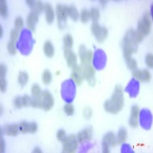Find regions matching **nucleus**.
I'll return each instance as SVG.
<instances>
[{"mask_svg": "<svg viewBox=\"0 0 153 153\" xmlns=\"http://www.w3.org/2000/svg\"><path fill=\"white\" fill-rule=\"evenodd\" d=\"M31 92L32 97H33L34 98H37L38 97H39V96L41 95L42 91V90H41L40 86L38 85V84H34V85L31 87Z\"/></svg>", "mask_w": 153, "mask_h": 153, "instance_id": "nucleus-31", "label": "nucleus"}, {"mask_svg": "<svg viewBox=\"0 0 153 153\" xmlns=\"http://www.w3.org/2000/svg\"><path fill=\"white\" fill-rule=\"evenodd\" d=\"M73 44L74 39L72 35L68 34L64 37V45H65V49H71L73 47Z\"/></svg>", "mask_w": 153, "mask_h": 153, "instance_id": "nucleus-27", "label": "nucleus"}, {"mask_svg": "<svg viewBox=\"0 0 153 153\" xmlns=\"http://www.w3.org/2000/svg\"><path fill=\"white\" fill-rule=\"evenodd\" d=\"M78 52L82 66L85 67L91 65V61L94 58V54H93L92 51H87L85 46L80 45L79 48Z\"/></svg>", "mask_w": 153, "mask_h": 153, "instance_id": "nucleus-7", "label": "nucleus"}, {"mask_svg": "<svg viewBox=\"0 0 153 153\" xmlns=\"http://www.w3.org/2000/svg\"><path fill=\"white\" fill-rule=\"evenodd\" d=\"M127 137H128V133H127L126 129H124V128L120 129L117 137V144H123V143H125L126 141Z\"/></svg>", "mask_w": 153, "mask_h": 153, "instance_id": "nucleus-24", "label": "nucleus"}, {"mask_svg": "<svg viewBox=\"0 0 153 153\" xmlns=\"http://www.w3.org/2000/svg\"><path fill=\"white\" fill-rule=\"evenodd\" d=\"M146 64L149 68H153V55L152 54H148L146 56Z\"/></svg>", "mask_w": 153, "mask_h": 153, "instance_id": "nucleus-40", "label": "nucleus"}, {"mask_svg": "<svg viewBox=\"0 0 153 153\" xmlns=\"http://www.w3.org/2000/svg\"><path fill=\"white\" fill-rule=\"evenodd\" d=\"M45 12L46 22L48 24L53 23L54 20V12L52 5L49 3L45 4Z\"/></svg>", "mask_w": 153, "mask_h": 153, "instance_id": "nucleus-21", "label": "nucleus"}, {"mask_svg": "<svg viewBox=\"0 0 153 153\" xmlns=\"http://www.w3.org/2000/svg\"><path fill=\"white\" fill-rule=\"evenodd\" d=\"M51 80H52V74H51L50 71L45 70L42 74V81H43L44 84L48 85L51 82Z\"/></svg>", "mask_w": 153, "mask_h": 153, "instance_id": "nucleus-28", "label": "nucleus"}, {"mask_svg": "<svg viewBox=\"0 0 153 153\" xmlns=\"http://www.w3.org/2000/svg\"><path fill=\"white\" fill-rule=\"evenodd\" d=\"M0 13L2 18L5 19L8 16V8L7 3L5 0H1L0 2Z\"/></svg>", "mask_w": 153, "mask_h": 153, "instance_id": "nucleus-29", "label": "nucleus"}, {"mask_svg": "<svg viewBox=\"0 0 153 153\" xmlns=\"http://www.w3.org/2000/svg\"><path fill=\"white\" fill-rule=\"evenodd\" d=\"M64 111L68 116H72L74 113V107L71 103H68L64 106Z\"/></svg>", "mask_w": 153, "mask_h": 153, "instance_id": "nucleus-33", "label": "nucleus"}, {"mask_svg": "<svg viewBox=\"0 0 153 153\" xmlns=\"http://www.w3.org/2000/svg\"><path fill=\"white\" fill-rule=\"evenodd\" d=\"M3 35V30H2V27L0 26V37H2Z\"/></svg>", "mask_w": 153, "mask_h": 153, "instance_id": "nucleus-47", "label": "nucleus"}, {"mask_svg": "<svg viewBox=\"0 0 153 153\" xmlns=\"http://www.w3.org/2000/svg\"><path fill=\"white\" fill-rule=\"evenodd\" d=\"M56 136H57V139L58 141L63 143V141H64L67 137L66 132H65L64 129H60V130L57 131Z\"/></svg>", "mask_w": 153, "mask_h": 153, "instance_id": "nucleus-36", "label": "nucleus"}, {"mask_svg": "<svg viewBox=\"0 0 153 153\" xmlns=\"http://www.w3.org/2000/svg\"><path fill=\"white\" fill-rule=\"evenodd\" d=\"M24 26V22H23L22 18L18 17L15 20V28L18 31L21 30Z\"/></svg>", "mask_w": 153, "mask_h": 153, "instance_id": "nucleus-35", "label": "nucleus"}, {"mask_svg": "<svg viewBox=\"0 0 153 153\" xmlns=\"http://www.w3.org/2000/svg\"><path fill=\"white\" fill-rule=\"evenodd\" d=\"M22 100H23V104H24V106H31V99L30 97H28V96H24V97H22Z\"/></svg>", "mask_w": 153, "mask_h": 153, "instance_id": "nucleus-42", "label": "nucleus"}, {"mask_svg": "<svg viewBox=\"0 0 153 153\" xmlns=\"http://www.w3.org/2000/svg\"><path fill=\"white\" fill-rule=\"evenodd\" d=\"M2 129H1V139H0V152H5V142L2 139Z\"/></svg>", "mask_w": 153, "mask_h": 153, "instance_id": "nucleus-44", "label": "nucleus"}, {"mask_svg": "<svg viewBox=\"0 0 153 153\" xmlns=\"http://www.w3.org/2000/svg\"><path fill=\"white\" fill-rule=\"evenodd\" d=\"M100 3L102 4L103 5H104L105 4L107 3V1H100Z\"/></svg>", "mask_w": 153, "mask_h": 153, "instance_id": "nucleus-48", "label": "nucleus"}, {"mask_svg": "<svg viewBox=\"0 0 153 153\" xmlns=\"http://www.w3.org/2000/svg\"><path fill=\"white\" fill-rule=\"evenodd\" d=\"M19 31L16 30V28L12 29L10 32V41L12 42H15L16 43L18 40V38H19Z\"/></svg>", "mask_w": 153, "mask_h": 153, "instance_id": "nucleus-37", "label": "nucleus"}, {"mask_svg": "<svg viewBox=\"0 0 153 153\" xmlns=\"http://www.w3.org/2000/svg\"><path fill=\"white\" fill-rule=\"evenodd\" d=\"M38 21V15L36 12L31 11L27 17V26L29 30L35 31V25Z\"/></svg>", "mask_w": 153, "mask_h": 153, "instance_id": "nucleus-18", "label": "nucleus"}, {"mask_svg": "<svg viewBox=\"0 0 153 153\" xmlns=\"http://www.w3.org/2000/svg\"><path fill=\"white\" fill-rule=\"evenodd\" d=\"M44 53L48 57H52L54 54V48L53 44L50 41L45 42L43 47Z\"/></svg>", "mask_w": 153, "mask_h": 153, "instance_id": "nucleus-22", "label": "nucleus"}, {"mask_svg": "<svg viewBox=\"0 0 153 153\" xmlns=\"http://www.w3.org/2000/svg\"><path fill=\"white\" fill-rule=\"evenodd\" d=\"M34 153H42V150H41L40 148H35V149L33 150Z\"/></svg>", "mask_w": 153, "mask_h": 153, "instance_id": "nucleus-46", "label": "nucleus"}, {"mask_svg": "<svg viewBox=\"0 0 153 153\" xmlns=\"http://www.w3.org/2000/svg\"><path fill=\"white\" fill-rule=\"evenodd\" d=\"M91 31L96 38L97 42L99 43H103L108 36L107 28L100 25L97 22L93 23L91 25Z\"/></svg>", "mask_w": 153, "mask_h": 153, "instance_id": "nucleus-4", "label": "nucleus"}, {"mask_svg": "<svg viewBox=\"0 0 153 153\" xmlns=\"http://www.w3.org/2000/svg\"><path fill=\"white\" fill-rule=\"evenodd\" d=\"M67 13H68V16H69L74 21H77V19L80 18L78 11L74 5L67 6Z\"/></svg>", "mask_w": 153, "mask_h": 153, "instance_id": "nucleus-23", "label": "nucleus"}, {"mask_svg": "<svg viewBox=\"0 0 153 153\" xmlns=\"http://www.w3.org/2000/svg\"><path fill=\"white\" fill-rule=\"evenodd\" d=\"M117 143V137L115 136L114 133L112 132H108L103 136V142H102V148H103V152L109 153L110 152V147H114Z\"/></svg>", "mask_w": 153, "mask_h": 153, "instance_id": "nucleus-6", "label": "nucleus"}, {"mask_svg": "<svg viewBox=\"0 0 153 153\" xmlns=\"http://www.w3.org/2000/svg\"><path fill=\"white\" fill-rule=\"evenodd\" d=\"M136 83H137V82L135 81V80H131V82H130V84H132V86H133V87H134V86H135L136 89H139V84H137ZM138 92H139V91H136V90H135V89H133L132 92H131L130 96H131V97H132H132H135V96H136V94H137Z\"/></svg>", "mask_w": 153, "mask_h": 153, "instance_id": "nucleus-41", "label": "nucleus"}, {"mask_svg": "<svg viewBox=\"0 0 153 153\" xmlns=\"http://www.w3.org/2000/svg\"><path fill=\"white\" fill-rule=\"evenodd\" d=\"M44 10H45V5L42 3V2H41V1H36L32 11L38 14V13H41L42 12H43Z\"/></svg>", "mask_w": 153, "mask_h": 153, "instance_id": "nucleus-32", "label": "nucleus"}, {"mask_svg": "<svg viewBox=\"0 0 153 153\" xmlns=\"http://www.w3.org/2000/svg\"><path fill=\"white\" fill-rule=\"evenodd\" d=\"M7 72V68L5 65H0V90L1 92H5L6 91V80H5V75Z\"/></svg>", "mask_w": 153, "mask_h": 153, "instance_id": "nucleus-20", "label": "nucleus"}, {"mask_svg": "<svg viewBox=\"0 0 153 153\" xmlns=\"http://www.w3.org/2000/svg\"><path fill=\"white\" fill-rule=\"evenodd\" d=\"M56 16H57V23L61 28H62V23H65L67 21L68 13H67V6L61 4H58L56 6Z\"/></svg>", "mask_w": 153, "mask_h": 153, "instance_id": "nucleus-9", "label": "nucleus"}, {"mask_svg": "<svg viewBox=\"0 0 153 153\" xmlns=\"http://www.w3.org/2000/svg\"><path fill=\"white\" fill-rule=\"evenodd\" d=\"M126 62L127 66H128V68L130 70H132V71H133V70L136 69V68H137V61L135 59H133L132 57L128 60V61H126Z\"/></svg>", "mask_w": 153, "mask_h": 153, "instance_id": "nucleus-39", "label": "nucleus"}, {"mask_svg": "<svg viewBox=\"0 0 153 153\" xmlns=\"http://www.w3.org/2000/svg\"><path fill=\"white\" fill-rule=\"evenodd\" d=\"M136 47L137 46L123 41V55L126 61H128L129 59L132 58V54L137 52L138 49Z\"/></svg>", "mask_w": 153, "mask_h": 153, "instance_id": "nucleus-15", "label": "nucleus"}, {"mask_svg": "<svg viewBox=\"0 0 153 153\" xmlns=\"http://www.w3.org/2000/svg\"><path fill=\"white\" fill-rule=\"evenodd\" d=\"M93 136V130L91 128H87V129L82 130L81 132H79L76 136L78 143H84L87 141H90L92 139Z\"/></svg>", "mask_w": 153, "mask_h": 153, "instance_id": "nucleus-17", "label": "nucleus"}, {"mask_svg": "<svg viewBox=\"0 0 153 153\" xmlns=\"http://www.w3.org/2000/svg\"><path fill=\"white\" fill-rule=\"evenodd\" d=\"M5 135L9 136H17L19 132H20L19 129V125L17 124H11V125H5L3 129H2Z\"/></svg>", "mask_w": 153, "mask_h": 153, "instance_id": "nucleus-19", "label": "nucleus"}, {"mask_svg": "<svg viewBox=\"0 0 153 153\" xmlns=\"http://www.w3.org/2000/svg\"><path fill=\"white\" fill-rule=\"evenodd\" d=\"M7 49H8V52L9 53V54H11V55H15V54H16V43L9 41V42L8 43Z\"/></svg>", "mask_w": 153, "mask_h": 153, "instance_id": "nucleus-34", "label": "nucleus"}, {"mask_svg": "<svg viewBox=\"0 0 153 153\" xmlns=\"http://www.w3.org/2000/svg\"><path fill=\"white\" fill-rule=\"evenodd\" d=\"M78 140L75 135L67 136L63 141V152L73 153L75 152L78 147Z\"/></svg>", "mask_w": 153, "mask_h": 153, "instance_id": "nucleus-5", "label": "nucleus"}, {"mask_svg": "<svg viewBox=\"0 0 153 153\" xmlns=\"http://www.w3.org/2000/svg\"><path fill=\"white\" fill-rule=\"evenodd\" d=\"M90 16H91V19L94 22V23L97 22L98 20L100 17V13L99 9L97 8H93L90 10Z\"/></svg>", "mask_w": 153, "mask_h": 153, "instance_id": "nucleus-26", "label": "nucleus"}, {"mask_svg": "<svg viewBox=\"0 0 153 153\" xmlns=\"http://www.w3.org/2000/svg\"><path fill=\"white\" fill-rule=\"evenodd\" d=\"M132 76L135 79L141 82H149L152 79V74L148 70L135 69L132 71Z\"/></svg>", "mask_w": 153, "mask_h": 153, "instance_id": "nucleus-10", "label": "nucleus"}, {"mask_svg": "<svg viewBox=\"0 0 153 153\" xmlns=\"http://www.w3.org/2000/svg\"><path fill=\"white\" fill-rule=\"evenodd\" d=\"M71 78L74 81L75 84L77 86H80L83 83L84 77H83V68L82 66L76 65L74 68H72Z\"/></svg>", "mask_w": 153, "mask_h": 153, "instance_id": "nucleus-11", "label": "nucleus"}, {"mask_svg": "<svg viewBox=\"0 0 153 153\" xmlns=\"http://www.w3.org/2000/svg\"><path fill=\"white\" fill-rule=\"evenodd\" d=\"M80 21L83 23H87L89 21V19H91L90 11H88L87 9H83L80 14Z\"/></svg>", "mask_w": 153, "mask_h": 153, "instance_id": "nucleus-30", "label": "nucleus"}, {"mask_svg": "<svg viewBox=\"0 0 153 153\" xmlns=\"http://www.w3.org/2000/svg\"><path fill=\"white\" fill-rule=\"evenodd\" d=\"M123 106V89L120 85H117L115 87L112 97L104 103V110L107 113L116 114L121 111Z\"/></svg>", "mask_w": 153, "mask_h": 153, "instance_id": "nucleus-1", "label": "nucleus"}, {"mask_svg": "<svg viewBox=\"0 0 153 153\" xmlns=\"http://www.w3.org/2000/svg\"><path fill=\"white\" fill-rule=\"evenodd\" d=\"M64 55L66 59L67 65L70 68H74L77 65V57L71 49H65Z\"/></svg>", "mask_w": 153, "mask_h": 153, "instance_id": "nucleus-12", "label": "nucleus"}, {"mask_svg": "<svg viewBox=\"0 0 153 153\" xmlns=\"http://www.w3.org/2000/svg\"><path fill=\"white\" fill-rule=\"evenodd\" d=\"M140 110L139 107L136 105L131 108V115L129 120V124L132 128H137L139 125V117Z\"/></svg>", "mask_w": 153, "mask_h": 153, "instance_id": "nucleus-13", "label": "nucleus"}, {"mask_svg": "<svg viewBox=\"0 0 153 153\" xmlns=\"http://www.w3.org/2000/svg\"><path fill=\"white\" fill-rule=\"evenodd\" d=\"M13 104H14L15 107L16 108H22L24 106V104H23V100L22 97H17L14 99V101H13Z\"/></svg>", "mask_w": 153, "mask_h": 153, "instance_id": "nucleus-38", "label": "nucleus"}, {"mask_svg": "<svg viewBox=\"0 0 153 153\" xmlns=\"http://www.w3.org/2000/svg\"><path fill=\"white\" fill-rule=\"evenodd\" d=\"M141 117V125L146 129H150L152 125V115L149 110H143L139 113Z\"/></svg>", "mask_w": 153, "mask_h": 153, "instance_id": "nucleus-16", "label": "nucleus"}, {"mask_svg": "<svg viewBox=\"0 0 153 153\" xmlns=\"http://www.w3.org/2000/svg\"><path fill=\"white\" fill-rule=\"evenodd\" d=\"M28 81V73L25 71H22L19 73L18 76V82H19V85L22 87H24L27 84Z\"/></svg>", "mask_w": 153, "mask_h": 153, "instance_id": "nucleus-25", "label": "nucleus"}, {"mask_svg": "<svg viewBox=\"0 0 153 153\" xmlns=\"http://www.w3.org/2000/svg\"><path fill=\"white\" fill-rule=\"evenodd\" d=\"M152 22L151 16L149 13H146L138 22L136 31L145 37L150 34L152 31Z\"/></svg>", "mask_w": 153, "mask_h": 153, "instance_id": "nucleus-3", "label": "nucleus"}, {"mask_svg": "<svg viewBox=\"0 0 153 153\" xmlns=\"http://www.w3.org/2000/svg\"><path fill=\"white\" fill-rule=\"evenodd\" d=\"M95 68L91 65L83 67V77L88 81V84L94 87L96 84Z\"/></svg>", "mask_w": 153, "mask_h": 153, "instance_id": "nucleus-8", "label": "nucleus"}, {"mask_svg": "<svg viewBox=\"0 0 153 153\" xmlns=\"http://www.w3.org/2000/svg\"><path fill=\"white\" fill-rule=\"evenodd\" d=\"M19 129L22 133H35L38 131V124L35 122H22L19 124Z\"/></svg>", "mask_w": 153, "mask_h": 153, "instance_id": "nucleus-14", "label": "nucleus"}, {"mask_svg": "<svg viewBox=\"0 0 153 153\" xmlns=\"http://www.w3.org/2000/svg\"><path fill=\"white\" fill-rule=\"evenodd\" d=\"M54 100L52 94L49 91H42L41 95L37 98L31 99V106L34 108H41L45 111H48L54 106Z\"/></svg>", "mask_w": 153, "mask_h": 153, "instance_id": "nucleus-2", "label": "nucleus"}, {"mask_svg": "<svg viewBox=\"0 0 153 153\" xmlns=\"http://www.w3.org/2000/svg\"><path fill=\"white\" fill-rule=\"evenodd\" d=\"M91 116H92V110L89 107L85 108L84 110V117L86 119H90Z\"/></svg>", "mask_w": 153, "mask_h": 153, "instance_id": "nucleus-43", "label": "nucleus"}, {"mask_svg": "<svg viewBox=\"0 0 153 153\" xmlns=\"http://www.w3.org/2000/svg\"><path fill=\"white\" fill-rule=\"evenodd\" d=\"M35 2H36V1H33V0H28V1H26V3L31 9H33L34 6H35Z\"/></svg>", "mask_w": 153, "mask_h": 153, "instance_id": "nucleus-45", "label": "nucleus"}]
</instances>
